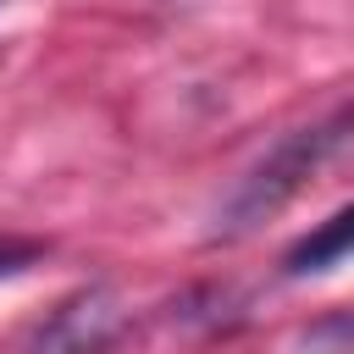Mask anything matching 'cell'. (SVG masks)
Returning <instances> with one entry per match:
<instances>
[{
	"label": "cell",
	"mask_w": 354,
	"mask_h": 354,
	"mask_svg": "<svg viewBox=\"0 0 354 354\" xmlns=\"http://www.w3.org/2000/svg\"><path fill=\"white\" fill-rule=\"evenodd\" d=\"M348 149H354V105H337V111H326L321 122L282 133V138L238 177V188L221 199L210 238L238 243V238L260 232L282 205H293V199L310 188V177H321V171H326L332 160H343Z\"/></svg>",
	"instance_id": "6da1fadb"
},
{
	"label": "cell",
	"mask_w": 354,
	"mask_h": 354,
	"mask_svg": "<svg viewBox=\"0 0 354 354\" xmlns=\"http://www.w3.org/2000/svg\"><path fill=\"white\" fill-rule=\"evenodd\" d=\"M122 332H127V299L111 282H83L33 326L22 354H105Z\"/></svg>",
	"instance_id": "7a4b0ae2"
},
{
	"label": "cell",
	"mask_w": 354,
	"mask_h": 354,
	"mask_svg": "<svg viewBox=\"0 0 354 354\" xmlns=\"http://www.w3.org/2000/svg\"><path fill=\"white\" fill-rule=\"evenodd\" d=\"M343 260H354V205H343L326 221H315L310 232H299L282 254V271L288 277H321Z\"/></svg>",
	"instance_id": "3957f363"
},
{
	"label": "cell",
	"mask_w": 354,
	"mask_h": 354,
	"mask_svg": "<svg viewBox=\"0 0 354 354\" xmlns=\"http://www.w3.org/2000/svg\"><path fill=\"white\" fill-rule=\"evenodd\" d=\"M304 348H310V354H354V315L343 310V315L315 321V326L304 332Z\"/></svg>",
	"instance_id": "277c9868"
},
{
	"label": "cell",
	"mask_w": 354,
	"mask_h": 354,
	"mask_svg": "<svg viewBox=\"0 0 354 354\" xmlns=\"http://www.w3.org/2000/svg\"><path fill=\"white\" fill-rule=\"evenodd\" d=\"M39 254H44V243H39V238H0V282L22 277Z\"/></svg>",
	"instance_id": "5b68a950"
}]
</instances>
